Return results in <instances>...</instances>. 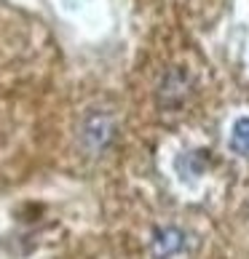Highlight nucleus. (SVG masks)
Returning <instances> with one entry per match:
<instances>
[{
    "label": "nucleus",
    "instance_id": "nucleus-1",
    "mask_svg": "<svg viewBox=\"0 0 249 259\" xmlns=\"http://www.w3.org/2000/svg\"><path fill=\"white\" fill-rule=\"evenodd\" d=\"M190 91V78L185 70H180V67H174V70H169L164 75V80H161V91H158V99L164 107H180V104L185 102Z\"/></svg>",
    "mask_w": 249,
    "mask_h": 259
},
{
    "label": "nucleus",
    "instance_id": "nucleus-2",
    "mask_svg": "<svg viewBox=\"0 0 249 259\" xmlns=\"http://www.w3.org/2000/svg\"><path fill=\"white\" fill-rule=\"evenodd\" d=\"M183 248H185V233H180L177 227L158 230L156 238H153V254H156V259H171Z\"/></svg>",
    "mask_w": 249,
    "mask_h": 259
},
{
    "label": "nucleus",
    "instance_id": "nucleus-3",
    "mask_svg": "<svg viewBox=\"0 0 249 259\" xmlns=\"http://www.w3.org/2000/svg\"><path fill=\"white\" fill-rule=\"evenodd\" d=\"M83 131H86V142H89L91 147H104V142H108L110 134H113V123H110L108 115H91Z\"/></svg>",
    "mask_w": 249,
    "mask_h": 259
},
{
    "label": "nucleus",
    "instance_id": "nucleus-4",
    "mask_svg": "<svg viewBox=\"0 0 249 259\" xmlns=\"http://www.w3.org/2000/svg\"><path fill=\"white\" fill-rule=\"evenodd\" d=\"M231 147L241 155H249V118L236 120L233 134H231Z\"/></svg>",
    "mask_w": 249,
    "mask_h": 259
}]
</instances>
